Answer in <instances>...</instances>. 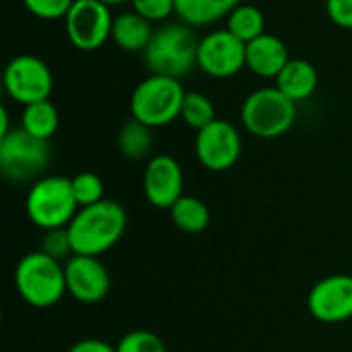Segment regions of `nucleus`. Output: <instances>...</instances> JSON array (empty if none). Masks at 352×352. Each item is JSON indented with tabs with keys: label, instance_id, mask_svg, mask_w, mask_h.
<instances>
[{
	"label": "nucleus",
	"instance_id": "obj_1",
	"mask_svg": "<svg viewBox=\"0 0 352 352\" xmlns=\"http://www.w3.org/2000/svg\"><path fill=\"white\" fill-rule=\"evenodd\" d=\"M128 214L116 200H101L78 208L72 223L66 227L74 256H95L109 252L126 233Z\"/></svg>",
	"mask_w": 352,
	"mask_h": 352
},
{
	"label": "nucleus",
	"instance_id": "obj_2",
	"mask_svg": "<svg viewBox=\"0 0 352 352\" xmlns=\"http://www.w3.org/2000/svg\"><path fill=\"white\" fill-rule=\"evenodd\" d=\"M14 287L19 297L33 309H47L62 301L66 274L60 260L39 252L25 254L14 268Z\"/></svg>",
	"mask_w": 352,
	"mask_h": 352
},
{
	"label": "nucleus",
	"instance_id": "obj_3",
	"mask_svg": "<svg viewBox=\"0 0 352 352\" xmlns=\"http://www.w3.org/2000/svg\"><path fill=\"white\" fill-rule=\"evenodd\" d=\"M198 43L194 31L186 23H169L155 31L148 47L142 52L151 74L179 78L198 66Z\"/></svg>",
	"mask_w": 352,
	"mask_h": 352
},
{
	"label": "nucleus",
	"instance_id": "obj_4",
	"mask_svg": "<svg viewBox=\"0 0 352 352\" xmlns=\"http://www.w3.org/2000/svg\"><path fill=\"white\" fill-rule=\"evenodd\" d=\"M78 208L80 206L74 198L72 182L64 175L39 177L29 188L25 198V212L29 221L41 231L66 229Z\"/></svg>",
	"mask_w": 352,
	"mask_h": 352
},
{
	"label": "nucleus",
	"instance_id": "obj_5",
	"mask_svg": "<svg viewBox=\"0 0 352 352\" xmlns=\"http://www.w3.org/2000/svg\"><path fill=\"white\" fill-rule=\"evenodd\" d=\"M186 89L179 78L148 74L130 97V113L148 128H163L182 116Z\"/></svg>",
	"mask_w": 352,
	"mask_h": 352
},
{
	"label": "nucleus",
	"instance_id": "obj_6",
	"mask_svg": "<svg viewBox=\"0 0 352 352\" xmlns=\"http://www.w3.org/2000/svg\"><path fill=\"white\" fill-rule=\"evenodd\" d=\"M297 120V103L278 87H262L250 93L241 105V124L256 138H278Z\"/></svg>",
	"mask_w": 352,
	"mask_h": 352
},
{
	"label": "nucleus",
	"instance_id": "obj_7",
	"mask_svg": "<svg viewBox=\"0 0 352 352\" xmlns=\"http://www.w3.org/2000/svg\"><path fill=\"white\" fill-rule=\"evenodd\" d=\"M50 163L47 140L35 138L23 128H12L0 136V171L14 184L39 177Z\"/></svg>",
	"mask_w": 352,
	"mask_h": 352
},
{
	"label": "nucleus",
	"instance_id": "obj_8",
	"mask_svg": "<svg viewBox=\"0 0 352 352\" xmlns=\"http://www.w3.org/2000/svg\"><path fill=\"white\" fill-rule=\"evenodd\" d=\"M2 85L6 95L25 107L50 99L54 91V74L41 58L21 54L6 64Z\"/></svg>",
	"mask_w": 352,
	"mask_h": 352
},
{
	"label": "nucleus",
	"instance_id": "obj_9",
	"mask_svg": "<svg viewBox=\"0 0 352 352\" xmlns=\"http://www.w3.org/2000/svg\"><path fill=\"white\" fill-rule=\"evenodd\" d=\"M113 19L109 4L101 0H76L64 19L66 37L80 52H95L111 39Z\"/></svg>",
	"mask_w": 352,
	"mask_h": 352
},
{
	"label": "nucleus",
	"instance_id": "obj_10",
	"mask_svg": "<svg viewBox=\"0 0 352 352\" xmlns=\"http://www.w3.org/2000/svg\"><path fill=\"white\" fill-rule=\"evenodd\" d=\"M245 47L229 29L210 31L198 43V68L212 78H231L245 68Z\"/></svg>",
	"mask_w": 352,
	"mask_h": 352
},
{
	"label": "nucleus",
	"instance_id": "obj_11",
	"mask_svg": "<svg viewBox=\"0 0 352 352\" xmlns=\"http://www.w3.org/2000/svg\"><path fill=\"white\" fill-rule=\"evenodd\" d=\"M196 157L208 171H227L241 157V134L227 120H214L196 132Z\"/></svg>",
	"mask_w": 352,
	"mask_h": 352
},
{
	"label": "nucleus",
	"instance_id": "obj_12",
	"mask_svg": "<svg viewBox=\"0 0 352 352\" xmlns=\"http://www.w3.org/2000/svg\"><path fill=\"white\" fill-rule=\"evenodd\" d=\"M307 309L322 324H344L352 318V276L332 274L314 285Z\"/></svg>",
	"mask_w": 352,
	"mask_h": 352
},
{
	"label": "nucleus",
	"instance_id": "obj_13",
	"mask_svg": "<svg viewBox=\"0 0 352 352\" xmlns=\"http://www.w3.org/2000/svg\"><path fill=\"white\" fill-rule=\"evenodd\" d=\"M64 274L68 295L82 305L101 303L109 293V272L95 256H70L64 264Z\"/></svg>",
	"mask_w": 352,
	"mask_h": 352
},
{
	"label": "nucleus",
	"instance_id": "obj_14",
	"mask_svg": "<svg viewBox=\"0 0 352 352\" xmlns=\"http://www.w3.org/2000/svg\"><path fill=\"white\" fill-rule=\"evenodd\" d=\"M142 192L148 204L169 210L184 196V171L177 159L171 155L148 159L142 173Z\"/></svg>",
	"mask_w": 352,
	"mask_h": 352
},
{
	"label": "nucleus",
	"instance_id": "obj_15",
	"mask_svg": "<svg viewBox=\"0 0 352 352\" xmlns=\"http://www.w3.org/2000/svg\"><path fill=\"white\" fill-rule=\"evenodd\" d=\"M289 60L291 56L285 41L272 33L260 35L245 47V68L262 78H276Z\"/></svg>",
	"mask_w": 352,
	"mask_h": 352
},
{
	"label": "nucleus",
	"instance_id": "obj_16",
	"mask_svg": "<svg viewBox=\"0 0 352 352\" xmlns=\"http://www.w3.org/2000/svg\"><path fill=\"white\" fill-rule=\"evenodd\" d=\"M274 87H278L289 99L295 103H301L309 99L320 82L318 70L309 60L303 58H291L289 64L280 70V74L274 78Z\"/></svg>",
	"mask_w": 352,
	"mask_h": 352
},
{
	"label": "nucleus",
	"instance_id": "obj_17",
	"mask_svg": "<svg viewBox=\"0 0 352 352\" xmlns=\"http://www.w3.org/2000/svg\"><path fill=\"white\" fill-rule=\"evenodd\" d=\"M155 35L153 23L140 16L138 12H122L113 19L111 41L124 52H144Z\"/></svg>",
	"mask_w": 352,
	"mask_h": 352
},
{
	"label": "nucleus",
	"instance_id": "obj_18",
	"mask_svg": "<svg viewBox=\"0 0 352 352\" xmlns=\"http://www.w3.org/2000/svg\"><path fill=\"white\" fill-rule=\"evenodd\" d=\"M241 0H175V12L190 27H206L231 14Z\"/></svg>",
	"mask_w": 352,
	"mask_h": 352
},
{
	"label": "nucleus",
	"instance_id": "obj_19",
	"mask_svg": "<svg viewBox=\"0 0 352 352\" xmlns=\"http://www.w3.org/2000/svg\"><path fill=\"white\" fill-rule=\"evenodd\" d=\"M58 126H60V113L50 99L23 107L21 128L25 132H29L31 136L41 138V140H50L58 132Z\"/></svg>",
	"mask_w": 352,
	"mask_h": 352
},
{
	"label": "nucleus",
	"instance_id": "obj_20",
	"mask_svg": "<svg viewBox=\"0 0 352 352\" xmlns=\"http://www.w3.org/2000/svg\"><path fill=\"white\" fill-rule=\"evenodd\" d=\"M173 225L184 233H202L210 223V210L208 206L196 198V196H182L171 208H169Z\"/></svg>",
	"mask_w": 352,
	"mask_h": 352
},
{
	"label": "nucleus",
	"instance_id": "obj_21",
	"mask_svg": "<svg viewBox=\"0 0 352 352\" xmlns=\"http://www.w3.org/2000/svg\"><path fill=\"white\" fill-rule=\"evenodd\" d=\"M227 29L248 45L266 33V16L256 4H239L227 16Z\"/></svg>",
	"mask_w": 352,
	"mask_h": 352
},
{
	"label": "nucleus",
	"instance_id": "obj_22",
	"mask_svg": "<svg viewBox=\"0 0 352 352\" xmlns=\"http://www.w3.org/2000/svg\"><path fill=\"white\" fill-rule=\"evenodd\" d=\"M153 128H148L146 124L130 118L120 134H118V146H120V153L126 157V159H132V161H138V159H144L151 148H153Z\"/></svg>",
	"mask_w": 352,
	"mask_h": 352
},
{
	"label": "nucleus",
	"instance_id": "obj_23",
	"mask_svg": "<svg viewBox=\"0 0 352 352\" xmlns=\"http://www.w3.org/2000/svg\"><path fill=\"white\" fill-rule=\"evenodd\" d=\"M190 128H194L196 132L206 128L208 124H212L217 120L214 113V103L198 91H188L184 105H182V116H179Z\"/></svg>",
	"mask_w": 352,
	"mask_h": 352
},
{
	"label": "nucleus",
	"instance_id": "obj_24",
	"mask_svg": "<svg viewBox=\"0 0 352 352\" xmlns=\"http://www.w3.org/2000/svg\"><path fill=\"white\" fill-rule=\"evenodd\" d=\"M72 182V192H74V198L78 202V206H91V204H97L101 200H105V186H103V179L93 173V171H80L76 173L74 177H70Z\"/></svg>",
	"mask_w": 352,
	"mask_h": 352
},
{
	"label": "nucleus",
	"instance_id": "obj_25",
	"mask_svg": "<svg viewBox=\"0 0 352 352\" xmlns=\"http://www.w3.org/2000/svg\"><path fill=\"white\" fill-rule=\"evenodd\" d=\"M118 352H167L165 342L148 330H132L124 334L116 346Z\"/></svg>",
	"mask_w": 352,
	"mask_h": 352
},
{
	"label": "nucleus",
	"instance_id": "obj_26",
	"mask_svg": "<svg viewBox=\"0 0 352 352\" xmlns=\"http://www.w3.org/2000/svg\"><path fill=\"white\" fill-rule=\"evenodd\" d=\"M76 0H23L29 14L41 21H60L66 19L68 10Z\"/></svg>",
	"mask_w": 352,
	"mask_h": 352
},
{
	"label": "nucleus",
	"instance_id": "obj_27",
	"mask_svg": "<svg viewBox=\"0 0 352 352\" xmlns=\"http://www.w3.org/2000/svg\"><path fill=\"white\" fill-rule=\"evenodd\" d=\"M43 254L56 258V260H64L74 256L72 254V243L68 237L66 229H52V231H43V239H41V248Z\"/></svg>",
	"mask_w": 352,
	"mask_h": 352
},
{
	"label": "nucleus",
	"instance_id": "obj_28",
	"mask_svg": "<svg viewBox=\"0 0 352 352\" xmlns=\"http://www.w3.org/2000/svg\"><path fill=\"white\" fill-rule=\"evenodd\" d=\"M132 10L151 23L165 21L175 12V0H130Z\"/></svg>",
	"mask_w": 352,
	"mask_h": 352
},
{
	"label": "nucleus",
	"instance_id": "obj_29",
	"mask_svg": "<svg viewBox=\"0 0 352 352\" xmlns=\"http://www.w3.org/2000/svg\"><path fill=\"white\" fill-rule=\"evenodd\" d=\"M326 14L336 27L352 29V0H326Z\"/></svg>",
	"mask_w": 352,
	"mask_h": 352
},
{
	"label": "nucleus",
	"instance_id": "obj_30",
	"mask_svg": "<svg viewBox=\"0 0 352 352\" xmlns=\"http://www.w3.org/2000/svg\"><path fill=\"white\" fill-rule=\"evenodd\" d=\"M68 352H118V351H116V346H111V344H109V342H105V340H99V338H82V340L74 342Z\"/></svg>",
	"mask_w": 352,
	"mask_h": 352
},
{
	"label": "nucleus",
	"instance_id": "obj_31",
	"mask_svg": "<svg viewBox=\"0 0 352 352\" xmlns=\"http://www.w3.org/2000/svg\"><path fill=\"white\" fill-rule=\"evenodd\" d=\"M12 128H10V124H8V111H6V107H2L0 109V136H4V134H8Z\"/></svg>",
	"mask_w": 352,
	"mask_h": 352
},
{
	"label": "nucleus",
	"instance_id": "obj_32",
	"mask_svg": "<svg viewBox=\"0 0 352 352\" xmlns=\"http://www.w3.org/2000/svg\"><path fill=\"white\" fill-rule=\"evenodd\" d=\"M101 2H105V4H109V6H113V4H122V2H130V0H101Z\"/></svg>",
	"mask_w": 352,
	"mask_h": 352
}]
</instances>
